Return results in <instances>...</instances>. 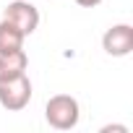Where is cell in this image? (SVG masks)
Listing matches in <instances>:
<instances>
[{
  "mask_svg": "<svg viewBox=\"0 0 133 133\" xmlns=\"http://www.w3.org/2000/svg\"><path fill=\"white\" fill-rule=\"evenodd\" d=\"M31 102V81L29 76H18L13 81L0 84V107L8 112H21L26 104Z\"/></svg>",
  "mask_w": 133,
  "mask_h": 133,
  "instance_id": "obj_2",
  "label": "cell"
},
{
  "mask_svg": "<svg viewBox=\"0 0 133 133\" xmlns=\"http://www.w3.org/2000/svg\"><path fill=\"white\" fill-rule=\"evenodd\" d=\"M44 120L57 128V130H71L78 125L81 120V107H78V99L71 97V94H55L47 99L44 104Z\"/></svg>",
  "mask_w": 133,
  "mask_h": 133,
  "instance_id": "obj_1",
  "label": "cell"
},
{
  "mask_svg": "<svg viewBox=\"0 0 133 133\" xmlns=\"http://www.w3.org/2000/svg\"><path fill=\"white\" fill-rule=\"evenodd\" d=\"M26 68H29V57H26L24 50L0 55V84H5V81H13V78L24 76Z\"/></svg>",
  "mask_w": 133,
  "mask_h": 133,
  "instance_id": "obj_5",
  "label": "cell"
},
{
  "mask_svg": "<svg viewBox=\"0 0 133 133\" xmlns=\"http://www.w3.org/2000/svg\"><path fill=\"white\" fill-rule=\"evenodd\" d=\"M102 50L112 57H125L133 52V26L130 24H115L102 37Z\"/></svg>",
  "mask_w": 133,
  "mask_h": 133,
  "instance_id": "obj_4",
  "label": "cell"
},
{
  "mask_svg": "<svg viewBox=\"0 0 133 133\" xmlns=\"http://www.w3.org/2000/svg\"><path fill=\"white\" fill-rule=\"evenodd\" d=\"M110 130H120V133H128V128H125V125H104V128H102V133H110Z\"/></svg>",
  "mask_w": 133,
  "mask_h": 133,
  "instance_id": "obj_8",
  "label": "cell"
},
{
  "mask_svg": "<svg viewBox=\"0 0 133 133\" xmlns=\"http://www.w3.org/2000/svg\"><path fill=\"white\" fill-rule=\"evenodd\" d=\"M102 3V0H76V5H81V8H97Z\"/></svg>",
  "mask_w": 133,
  "mask_h": 133,
  "instance_id": "obj_7",
  "label": "cell"
},
{
  "mask_svg": "<svg viewBox=\"0 0 133 133\" xmlns=\"http://www.w3.org/2000/svg\"><path fill=\"white\" fill-rule=\"evenodd\" d=\"M24 34L11 24V21H0V55L5 52H16V50H24Z\"/></svg>",
  "mask_w": 133,
  "mask_h": 133,
  "instance_id": "obj_6",
  "label": "cell"
},
{
  "mask_svg": "<svg viewBox=\"0 0 133 133\" xmlns=\"http://www.w3.org/2000/svg\"><path fill=\"white\" fill-rule=\"evenodd\" d=\"M3 18L11 21L24 37L34 34L37 26H39V11H37V5L31 3V0H13V3H8Z\"/></svg>",
  "mask_w": 133,
  "mask_h": 133,
  "instance_id": "obj_3",
  "label": "cell"
}]
</instances>
